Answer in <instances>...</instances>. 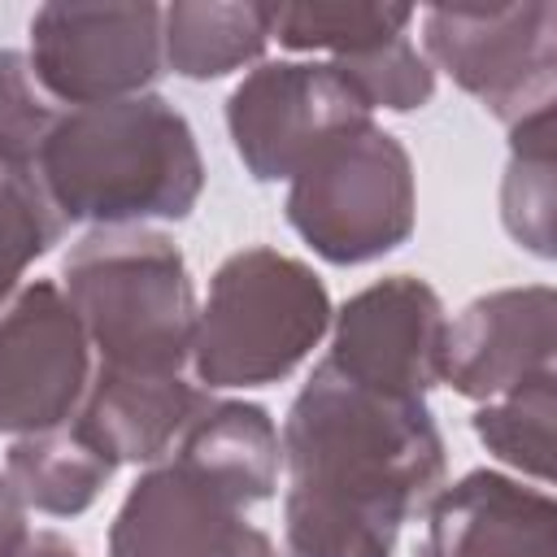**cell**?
Returning a JSON list of instances; mask_svg holds the SVG:
<instances>
[{
  "mask_svg": "<svg viewBox=\"0 0 557 557\" xmlns=\"http://www.w3.org/2000/svg\"><path fill=\"white\" fill-rule=\"evenodd\" d=\"M287 487L348 505L392 531L444 487L448 453L426 400L374 392L318 361L278 426Z\"/></svg>",
  "mask_w": 557,
  "mask_h": 557,
  "instance_id": "6da1fadb",
  "label": "cell"
},
{
  "mask_svg": "<svg viewBox=\"0 0 557 557\" xmlns=\"http://www.w3.org/2000/svg\"><path fill=\"white\" fill-rule=\"evenodd\" d=\"M30 183L61 226L183 222L205 191L191 122L157 91L65 109L35 157Z\"/></svg>",
  "mask_w": 557,
  "mask_h": 557,
  "instance_id": "7a4b0ae2",
  "label": "cell"
},
{
  "mask_svg": "<svg viewBox=\"0 0 557 557\" xmlns=\"http://www.w3.org/2000/svg\"><path fill=\"white\" fill-rule=\"evenodd\" d=\"M61 292L96 366L183 374L200 300L178 244L157 226H91L61 261Z\"/></svg>",
  "mask_w": 557,
  "mask_h": 557,
  "instance_id": "3957f363",
  "label": "cell"
},
{
  "mask_svg": "<svg viewBox=\"0 0 557 557\" xmlns=\"http://www.w3.org/2000/svg\"><path fill=\"white\" fill-rule=\"evenodd\" d=\"M331 292L309 261L278 248H239L200 300L191 374L205 392L283 383L331 331Z\"/></svg>",
  "mask_w": 557,
  "mask_h": 557,
  "instance_id": "277c9868",
  "label": "cell"
},
{
  "mask_svg": "<svg viewBox=\"0 0 557 557\" xmlns=\"http://www.w3.org/2000/svg\"><path fill=\"white\" fill-rule=\"evenodd\" d=\"M287 226L331 265H366L396 252L418 222L409 148L374 117L326 139L292 178Z\"/></svg>",
  "mask_w": 557,
  "mask_h": 557,
  "instance_id": "5b68a950",
  "label": "cell"
},
{
  "mask_svg": "<svg viewBox=\"0 0 557 557\" xmlns=\"http://www.w3.org/2000/svg\"><path fill=\"white\" fill-rule=\"evenodd\" d=\"M422 57L505 126L557 104V9L548 0L431 4Z\"/></svg>",
  "mask_w": 557,
  "mask_h": 557,
  "instance_id": "8992f818",
  "label": "cell"
},
{
  "mask_svg": "<svg viewBox=\"0 0 557 557\" xmlns=\"http://www.w3.org/2000/svg\"><path fill=\"white\" fill-rule=\"evenodd\" d=\"M26 57L65 109L144 96L165 70L161 4H39Z\"/></svg>",
  "mask_w": 557,
  "mask_h": 557,
  "instance_id": "52a82bcc",
  "label": "cell"
},
{
  "mask_svg": "<svg viewBox=\"0 0 557 557\" xmlns=\"http://www.w3.org/2000/svg\"><path fill=\"white\" fill-rule=\"evenodd\" d=\"M370 117L331 61H261L226 96L235 157L257 183H287L326 139Z\"/></svg>",
  "mask_w": 557,
  "mask_h": 557,
  "instance_id": "ba28073f",
  "label": "cell"
},
{
  "mask_svg": "<svg viewBox=\"0 0 557 557\" xmlns=\"http://www.w3.org/2000/svg\"><path fill=\"white\" fill-rule=\"evenodd\" d=\"M96 357L57 278H26L0 309V435H35L83 409Z\"/></svg>",
  "mask_w": 557,
  "mask_h": 557,
  "instance_id": "9c48e42d",
  "label": "cell"
},
{
  "mask_svg": "<svg viewBox=\"0 0 557 557\" xmlns=\"http://www.w3.org/2000/svg\"><path fill=\"white\" fill-rule=\"evenodd\" d=\"M326 366L405 400H426L444 383L448 313L440 292L418 274H387L352 292L331 313Z\"/></svg>",
  "mask_w": 557,
  "mask_h": 557,
  "instance_id": "30bf717a",
  "label": "cell"
},
{
  "mask_svg": "<svg viewBox=\"0 0 557 557\" xmlns=\"http://www.w3.org/2000/svg\"><path fill=\"white\" fill-rule=\"evenodd\" d=\"M109 557H278V548L239 505L165 457L117 505Z\"/></svg>",
  "mask_w": 557,
  "mask_h": 557,
  "instance_id": "8fae6325",
  "label": "cell"
},
{
  "mask_svg": "<svg viewBox=\"0 0 557 557\" xmlns=\"http://www.w3.org/2000/svg\"><path fill=\"white\" fill-rule=\"evenodd\" d=\"M557 296L548 283L474 296L444 335V383L466 400H496L553 370Z\"/></svg>",
  "mask_w": 557,
  "mask_h": 557,
  "instance_id": "7c38bea8",
  "label": "cell"
},
{
  "mask_svg": "<svg viewBox=\"0 0 557 557\" xmlns=\"http://www.w3.org/2000/svg\"><path fill=\"white\" fill-rule=\"evenodd\" d=\"M413 557H557V505L500 470H470L444 483L422 509Z\"/></svg>",
  "mask_w": 557,
  "mask_h": 557,
  "instance_id": "4fadbf2b",
  "label": "cell"
},
{
  "mask_svg": "<svg viewBox=\"0 0 557 557\" xmlns=\"http://www.w3.org/2000/svg\"><path fill=\"white\" fill-rule=\"evenodd\" d=\"M165 457L191 470L200 483H209L239 509L261 505L278 492V470H283L278 426L270 409L252 400H222L209 392Z\"/></svg>",
  "mask_w": 557,
  "mask_h": 557,
  "instance_id": "5bb4252c",
  "label": "cell"
},
{
  "mask_svg": "<svg viewBox=\"0 0 557 557\" xmlns=\"http://www.w3.org/2000/svg\"><path fill=\"white\" fill-rule=\"evenodd\" d=\"M205 396L209 392L183 374H126L96 366L74 418L117 457V466H157Z\"/></svg>",
  "mask_w": 557,
  "mask_h": 557,
  "instance_id": "9a60e30c",
  "label": "cell"
},
{
  "mask_svg": "<svg viewBox=\"0 0 557 557\" xmlns=\"http://www.w3.org/2000/svg\"><path fill=\"white\" fill-rule=\"evenodd\" d=\"M113 474L117 457L78 418L35 435H17L4 453V479L13 483L22 505L48 518L87 513Z\"/></svg>",
  "mask_w": 557,
  "mask_h": 557,
  "instance_id": "2e32d148",
  "label": "cell"
},
{
  "mask_svg": "<svg viewBox=\"0 0 557 557\" xmlns=\"http://www.w3.org/2000/svg\"><path fill=\"white\" fill-rule=\"evenodd\" d=\"M270 48V4H218L174 0L161 4V57L165 70L191 83L235 74Z\"/></svg>",
  "mask_w": 557,
  "mask_h": 557,
  "instance_id": "e0dca14e",
  "label": "cell"
},
{
  "mask_svg": "<svg viewBox=\"0 0 557 557\" xmlns=\"http://www.w3.org/2000/svg\"><path fill=\"white\" fill-rule=\"evenodd\" d=\"M553 109H540L509 126V161L500 178V222L518 248L553 257V209H557V157H553Z\"/></svg>",
  "mask_w": 557,
  "mask_h": 557,
  "instance_id": "ac0fdd59",
  "label": "cell"
},
{
  "mask_svg": "<svg viewBox=\"0 0 557 557\" xmlns=\"http://www.w3.org/2000/svg\"><path fill=\"white\" fill-rule=\"evenodd\" d=\"M553 418H557V374H535L522 387L483 400L470 418L479 444L535 487L553 483Z\"/></svg>",
  "mask_w": 557,
  "mask_h": 557,
  "instance_id": "d6986e66",
  "label": "cell"
},
{
  "mask_svg": "<svg viewBox=\"0 0 557 557\" xmlns=\"http://www.w3.org/2000/svg\"><path fill=\"white\" fill-rule=\"evenodd\" d=\"M413 17L418 9L409 4H270V39L339 61L405 35Z\"/></svg>",
  "mask_w": 557,
  "mask_h": 557,
  "instance_id": "ffe728a7",
  "label": "cell"
},
{
  "mask_svg": "<svg viewBox=\"0 0 557 557\" xmlns=\"http://www.w3.org/2000/svg\"><path fill=\"white\" fill-rule=\"evenodd\" d=\"M396 535L400 531H392L348 505H335V500H322V496H309L296 487L283 492L278 557H392Z\"/></svg>",
  "mask_w": 557,
  "mask_h": 557,
  "instance_id": "44dd1931",
  "label": "cell"
},
{
  "mask_svg": "<svg viewBox=\"0 0 557 557\" xmlns=\"http://www.w3.org/2000/svg\"><path fill=\"white\" fill-rule=\"evenodd\" d=\"M61 235L65 226L44 200V191L26 174L0 165V309L26 283V270L52 244H61Z\"/></svg>",
  "mask_w": 557,
  "mask_h": 557,
  "instance_id": "7402d4cb",
  "label": "cell"
},
{
  "mask_svg": "<svg viewBox=\"0 0 557 557\" xmlns=\"http://www.w3.org/2000/svg\"><path fill=\"white\" fill-rule=\"evenodd\" d=\"M65 104H57L44 83L30 70V57L17 48H0V165L30 178L39 148L48 144L57 117Z\"/></svg>",
  "mask_w": 557,
  "mask_h": 557,
  "instance_id": "603a6c76",
  "label": "cell"
},
{
  "mask_svg": "<svg viewBox=\"0 0 557 557\" xmlns=\"http://www.w3.org/2000/svg\"><path fill=\"white\" fill-rule=\"evenodd\" d=\"M331 65L352 83V91L361 96V104L370 113L374 109L413 113V109L431 104V96H435V70L426 65V57L418 52V44L409 35H396L357 57H339Z\"/></svg>",
  "mask_w": 557,
  "mask_h": 557,
  "instance_id": "cb8c5ba5",
  "label": "cell"
},
{
  "mask_svg": "<svg viewBox=\"0 0 557 557\" xmlns=\"http://www.w3.org/2000/svg\"><path fill=\"white\" fill-rule=\"evenodd\" d=\"M26 505H22V496L13 492V483L4 479V470H0V557H13L17 548H22V540L30 535V522H26Z\"/></svg>",
  "mask_w": 557,
  "mask_h": 557,
  "instance_id": "d4e9b609",
  "label": "cell"
},
{
  "mask_svg": "<svg viewBox=\"0 0 557 557\" xmlns=\"http://www.w3.org/2000/svg\"><path fill=\"white\" fill-rule=\"evenodd\" d=\"M13 557H78V548L61 535V531H48V527H30V535L22 540V548Z\"/></svg>",
  "mask_w": 557,
  "mask_h": 557,
  "instance_id": "484cf974",
  "label": "cell"
}]
</instances>
